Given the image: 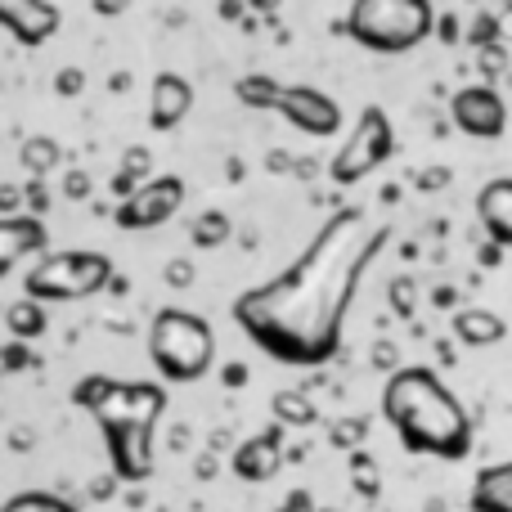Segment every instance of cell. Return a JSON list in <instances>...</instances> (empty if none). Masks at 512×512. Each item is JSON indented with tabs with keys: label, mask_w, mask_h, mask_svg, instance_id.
<instances>
[{
	"label": "cell",
	"mask_w": 512,
	"mask_h": 512,
	"mask_svg": "<svg viewBox=\"0 0 512 512\" xmlns=\"http://www.w3.org/2000/svg\"><path fill=\"white\" fill-rule=\"evenodd\" d=\"M387 243L391 225H378L364 207H342L274 279L234 297V324L279 364L292 369L328 364L342 346L355 292Z\"/></svg>",
	"instance_id": "6da1fadb"
},
{
	"label": "cell",
	"mask_w": 512,
	"mask_h": 512,
	"mask_svg": "<svg viewBox=\"0 0 512 512\" xmlns=\"http://www.w3.org/2000/svg\"><path fill=\"white\" fill-rule=\"evenodd\" d=\"M72 405L86 409L90 423L99 427L117 481L140 486L153 477V463H158L153 441H158V423L167 414L162 382H117L104 373H90L72 387Z\"/></svg>",
	"instance_id": "7a4b0ae2"
},
{
	"label": "cell",
	"mask_w": 512,
	"mask_h": 512,
	"mask_svg": "<svg viewBox=\"0 0 512 512\" xmlns=\"http://www.w3.org/2000/svg\"><path fill=\"white\" fill-rule=\"evenodd\" d=\"M382 418L409 454L463 463L472 454V418L463 400L427 364H405L382 387Z\"/></svg>",
	"instance_id": "3957f363"
},
{
	"label": "cell",
	"mask_w": 512,
	"mask_h": 512,
	"mask_svg": "<svg viewBox=\"0 0 512 512\" xmlns=\"http://www.w3.org/2000/svg\"><path fill=\"white\" fill-rule=\"evenodd\" d=\"M346 36L369 54H409L436 32L432 0H351Z\"/></svg>",
	"instance_id": "277c9868"
},
{
	"label": "cell",
	"mask_w": 512,
	"mask_h": 512,
	"mask_svg": "<svg viewBox=\"0 0 512 512\" xmlns=\"http://www.w3.org/2000/svg\"><path fill=\"white\" fill-rule=\"evenodd\" d=\"M149 360L162 382H198L216 364V333L194 310L167 306L149 324Z\"/></svg>",
	"instance_id": "5b68a950"
},
{
	"label": "cell",
	"mask_w": 512,
	"mask_h": 512,
	"mask_svg": "<svg viewBox=\"0 0 512 512\" xmlns=\"http://www.w3.org/2000/svg\"><path fill=\"white\" fill-rule=\"evenodd\" d=\"M113 283V261L95 248H63L50 252L45 248L36 256V265L27 270L23 292L36 301H86L95 292H104Z\"/></svg>",
	"instance_id": "8992f818"
},
{
	"label": "cell",
	"mask_w": 512,
	"mask_h": 512,
	"mask_svg": "<svg viewBox=\"0 0 512 512\" xmlns=\"http://www.w3.org/2000/svg\"><path fill=\"white\" fill-rule=\"evenodd\" d=\"M391 153H396V131H391V117L382 113L378 104H369L360 117H355V131L346 135V144L333 153L328 176H333V185H360V180L373 176V171H378Z\"/></svg>",
	"instance_id": "52a82bcc"
},
{
	"label": "cell",
	"mask_w": 512,
	"mask_h": 512,
	"mask_svg": "<svg viewBox=\"0 0 512 512\" xmlns=\"http://www.w3.org/2000/svg\"><path fill=\"white\" fill-rule=\"evenodd\" d=\"M185 198H189V185L180 176H149L113 207V225L126 234L158 230V225H167L185 207Z\"/></svg>",
	"instance_id": "ba28073f"
},
{
	"label": "cell",
	"mask_w": 512,
	"mask_h": 512,
	"mask_svg": "<svg viewBox=\"0 0 512 512\" xmlns=\"http://www.w3.org/2000/svg\"><path fill=\"white\" fill-rule=\"evenodd\" d=\"M270 113H279L288 126H297L301 135H315V140L342 131V104L315 86H279Z\"/></svg>",
	"instance_id": "9c48e42d"
},
{
	"label": "cell",
	"mask_w": 512,
	"mask_h": 512,
	"mask_svg": "<svg viewBox=\"0 0 512 512\" xmlns=\"http://www.w3.org/2000/svg\"><path fill=\"white\" fill-rule=\"evenodd\" d=\"M450 117L472 140H499L508 131V104L499 99L495 86H463L450 99Z\"/></svg>",
	"instance_id": "30bf717a"
},
{
	"label": "cell",
	"mask_w": 512,
	"mask_h": 512,
	"mask_svg": "<svg viewBox=\"0 0 512 512\" xmlns=\"http://www.w3.org/2000/svg\"><path fill=\"white\" fill-rule=\"evenodd\" d=\"M63 14L54 0H0V27L18 45H45L59 32Z\"/></svg>",
	"instance_id": "8fae6325"
},
{
	"label": "cell",
	"mask_w": 512,
	"mask_h": 512,
	"mask_svg": "<svg viewBox=\"0 0 512 512\" xmlns=\"http://www.w3.org/2000/svg\"><path fill=\"white\" fill-rule=\"evenodd\" d=\"M50 248V230L41 216H23V212H0V279L14 270L27 256H41Z\"/></svg>",
	"instance_id": "7c38bea8"
},
{
	"label": "cell",
	"mask_w": 512,
	"mask_h": 512,
	"mask_svg": "<svg viewBox=\"0 0 512 512\" xmlns=\"http://www.w3.org/2000/svg\"><path fill=\"white\" fill-rule=\"evenodd\" d=\"M194 113V86L180 72H158L149 90V126L153 131H176Z\"/></svg>",
	"instance_id": "4fadbf2b"
},
{
	"label": "cell",
	"mask_w": 512,
	"mask_h": 512,
	"mask_svg": "<svg viewBox=\"0 0 512 512\" xmlns=\"http://www.w3.org/2000/svg\"><path fill=\"white\" fill-rule=\"evenodd\" d=\"M230 468H234V477L248 481V486H261V481L279 477V468H283V441H279V427H270V432H256V436H248V441H243L239 450H234Z\"/></svg>",
	"instance_id": "5bb4252c"
},
{
	"label": "cell",
	"mask_w": 512,
	"mask_h": 512,
	"mask_svg": "<svg viewBox=\"0 0 512 512\" xmlns=\"http://www.w3.org/2000/svg\"><path fill=\"white\" fill-rule=\"evenodd\" d=\"M477 221H481V230H486L490 243L512 248V176L490 180V185L477 194Z\"/></svg>",
	"instance_id": "9a60e30c"
},
{
	"label": "cell",
	"mask_w": 512,
	"mask_h": 512,
	"mask_svg": "<svg viewBox=\"0 0 512 512\" xmlns=\"http://www.w3.org/2000/svg\"><path fill=\"white\" fill-rule=\"evenodd\" d=\"M454 337H459L463 346H499L508 337V324L495 315V310L468 306L454 315Z\"/></svg>",
	"instance_id": "2e32d148"
},
{
	"label": "cell",
	"mask_w": 512,
	"mask_h": 512,
	"mask_svg": "<svg viewBox=\"0 0 512 512\" xmlns=\"http://www.w3.org/2000/svg\"><path fill=\"white\" fill-rule=\"evenodd\" d=\"M472 508H504L512 512V459L508 463H490L477 472L472 481Z\"/></svg>",
	"instance_id": "e0dca14e"
},
{
	"label": "cell",
	"mask_w": 512,
	"mask_h": 512,
	"mask_svg": "<svg viewBox=\"0 0 512 512\" xmlns=\"http://www.w3.org/2000/svg\"><path fill=\"white\" fill-rule=\"evenodd\" d=\"M5 328L18 337V342H36V337L50 328V315H45V301H36V297H18L14 306L5 310Z\"/></svg>",
	"instance_id": "ac0fdd59"
},
{
	"label": "cell",
	"mask_w": 512,
	"mask_h": 512,
	"mask_svg": "<svg viewBox=\"0 0 512 512\" xmlns=\"http://www.w3.org/2000/svg\"><path fill=\"white\" fill-rule=\"evenodd\" d=\"M18 162H23L32 176H50L63 162V149L54 135H32V140H23V149H18Z\"/></svg>",
	"instance_id": "d6986e66"
},
{
	"label": "cell",
	"mask_w": 512,
	"mask_h": 512,
	"mask_svg": "<svg viewBox=\"0 0 512 512\" xmlns=\"http://www.w3.org/2000/svg\"><path fill=\"white\" fill-rule=\"evenodd\" d=\"M274 405V418H279L283 427H310L319 418V409L310 405L306 396H301V391H279V396L270 400Z\"/></svg>",
	"instance_id": "ffe728a7"
},
{
	"label": "cell",
	"mask_w": 512,
	"mask_h": 512,
	"mask_svg": "<svg viewBox=\"0 0 512 512\" xmlns=\"http://www.w3.org/2000/svg\"><path fill=\"white\" fill-rule=\"evenodd\" d=\"M279 86L283 81H274V77H265V72H252V77H239L234 81V95L243 99L248 108H274V95H279Z\"/></svg>",
	"instance_id": "44dd1931"
},
{
	"label": "cell",
	"mask_w": 512,
	"mask_h": 512,
	"mask_svg": "<svg viewBox=\"0 0 512 512\" xmlns=\"http://www.w3.org/2000/svg\"><path fill=\"white\" fill-rule=\"evenodd\" d=\"M225 239H230V216L225 212H203L194 221V243L198 248H221Z\"/></svg>",
	"instance_id": "7402d4cb"
},
{
	"label": "cell",
	"mask_w": 512,
	"mask_h": 512,
	"mask_svg": "<svg viewBox=\"0 0 512 512\" xmlns=\"http://www.w3.org/2000/svg\"><path fill=\"white\" fill-rule=\"evenodd\" d=\"M9 512H27V508H50V512H72V504L63 495H45V490H23V495L5 499Z\"/></svg>",
	"instance_id": "603a6c76"
},
{
	"label": "cell",
	"mask_w": 512,
	"mask_h": 512,
	"mask_svg": "<svg viewBox=\"0 0 512 512\" xmlns=\"http://www.w3.org/2000/svg\"><path fill=\"white\" fill-rule=\"evenodd\" d=\"M81 86H86L81 68H63L59 77H54V90H59V95H81Z\"/></svg>",
	"instance_id": "cb8c5ba5"
},
{
	"label": "cell",
	"mask_w": 512,
	"mask_h": 512,
	"mask_svg": "<svg viewBox=\"0 0 512 512\" xmlns=\"http://www.w3.org/2000/svg\"><path fill=\"white\" fill-rule=\"evenodd\" d=\"M0 355H5V364H9V373H18V369H27V364H32V355L23 351V342H9V346H0Z\"/></svg>",
	"instance_id": "d4e9b609"
},
{
	"label": "cell",
	"mask_w": 512,
	"mask_h": 512,
	"mask_svg": "<svg viewBox=\"0 0 512 512\" xmlns=\"http://www.w3.org/2000/svg\"><path fill=\"white\" fill-rule=\"evenodd\" d=\"M63 194L81 203V198L90 194V176H86V171H68V180H63Z\"/></svg>",
	"instance_id": "484cf974"
},
{
	"label": "cell",
	"mask_w": 512,
	"mask_h": 512,
	"mask_svg": "<svg viewBox=\"0 0 512 512\" xmlns=\"http://www.w3.org/2000/svg\"><path fill=\"white\" fill-rule=\"evenodd\" d=\"M162 279L176 283V288H185V283H194V265H189V261H171L167 270H162Z\"/></svg>",
	"instance_id": "4316f807"
},
{
	"label": "cell",
	"mask_w": 512,
	"mask_h": 512,
	"mask_svg": "<svg viewBox=\"0 0 512 512\" xmlns=\"http://www.w3.org/2000/svg\"><path fill=\"white\" fill-rule=\"evenodd\" d=\"M122 167L126 171H135V176H149V153H144V149H126V162H122Z\"/></svg>",
	"instance_id": "83f0119b"
},
{
	"label": "cell",
	"mask_w": 512,
	"mask_h": 512,
	"mask_svg": "<svg viewBox=\"0 0 512 512\" xmlns=\"http://www.w3.org/2000/svg\"><path fill=\"white\" fill-rule=\"evenodd\" d=\"M126 9H131V0H95V14H104V18H117Z\"/></svg>",
	"instance_id": "f1b7e54d"
},
{
	"label": "cell",
	"mask_w": 512,
	"mask_h": 512,
	"mask_svg": "<svg viewBox=\"0 0 512 512\" xmlns=\"http://www.w3.org/2000/svg\"><path fill=\"white\" fill-rule=\"evenodd\" d=\"M351 436H364V423H346V427H333V445H355Z\"/></svg>",
	"instance_id": "f546056e"
},
{
	"label": "cell",
	"mask_w": 512,
	"mask_h": 512,
	"mask_svg": "<svg viewBox=\"0 0 512 512\" xmlns=\"http://www.w3.org/2000/svg\"><path fill=\"white\" fill-rule=\"evenodd\" d=\"M0 212H18V189L14 185H0Z\"/></svg>",
	"instance_id": "4dcf8cb0"
},
{
	"label": "cell",
	"mask_w": 512,
	"mask_h": 512,
	"mask_svg": "<svg viewBox=\"0 0 512 512\" xmlns=\"http://www.w3.org/2000/svg\"><path fill=\"white\" fill-rule=\"evenodd\" d=\"M432 185H450V171H427V176H423V194H432Z\"/></svg>",
	"instance_id": "1f68e13d"
},
{
	"label": "cell",
	"mask_w": 512,
	"mask_h": 512,
	"mask_svg": "<svg viewBox=\"0 0 512 512\" xmlns=\"http://www.w3.org/2000/svg\"><path fill=\"white\" fill-rule=\"evenodd\" d=\"M490 36H495V23H490V18H486V23H477V27H472V41H490Z\"/></svg>",
	"instance_id": "d6a6232c"
},
{
	"label": "cell",
	"mask_w": 512,
	"mask_h": 512,
	"mask_svg": "<svg viewBox=\"0 0 512 512\" xmlns=\"http://www.w3.org/2000/svg\"><path fill=\"white\" fill-rule=\"evenodd\" d=\"M252 9H261V14H270V9H279V0H248Z\"/></svg>",
	"instance_id": "836d02e7"
},
{
	"label": "cell",
	"mask_w": 512,
	"mask_h": 512,
	"mask_svg": "<svg viewBox=\"0 0 512 512\" xmlns=\"http://www.w3.org/2000/svg\"><path fill=\"white\" fill-rule=\"evenodd\" d=\"M5 373H9V364H5V355H0V378H5Z\"/></svg>",
	"instance_id": "e575fe53"
}]
</instances>
